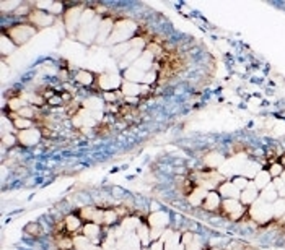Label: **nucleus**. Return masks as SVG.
Instances as JSON below:
<instances>
[{"label":"nucleus","instance_id":"nucleus-1","mask_svg":"<svg viewBox=\"0 0 285 250\" xmlns=\"http://www.w3.org/2000/svg\"><path fill=\"white\" fill-rule=\"evenodd\" d=\"M135 32H137V24H135L132 20H127V18L116 20L114 30L111 32V38H109L108 44L118 46V44L129 42L135 36Z\"/></svg>","mask_w":285,"mask_h":250},{"label":"nucleus","instance_id":"nucleus-2","mask_svg":"<svg viewBox=\"0 0 285 250\" xmlns=\"http://www.w3.org/2000/svg\"><path fill=\"white\" fill-rule=\"evenodd\" d=\"M248 216L251 221H254L259 226H267L269 222L274 221V212H272L270 203H265L264 200L257 198L252 205L248 208Z\"/></svg>","mask_w":285,"mask_h":250},{"label":"nucleus","instance_id":"nucleus-3","mask_svg":"<svg viewBox=\"0 0 285 250\" xmlns=\"http://www.w3.org/2000/svg\"><path fill=\"white\" fill-rule=\"evenodd\" d=\"M4 32L17 44V48H18V46H23L25 42H28L30 39L38 32V30L31 23L22 22V23H15V24L9 26V28H5Z\"/></svg>","mask_w":285,"mask_h":250},{"label":"nucleus","instance_id":"nucleus-4","mask_svg":"<svg viewBox=\"0 0 285 250\" xmlns=\"http://www.w3.org/2000/svg\"><path fill=\"white\" fill-rule=\"evenodd\" d=\"M218 214H222L223 218H226L228 221L238 222L248 214V208H246L238 198H225L222 202V208H220Z\"/></svg>","mask_w":285,"mask_h":250},{"label":"nucleus","instance_id":"nucleus-5","mask_svg":"<svg viewBox=\"0 0 285 250\" xmlns=\"http://www.w3.org/2000/svg\"><path fill=\"white\" fill-rule=\"evenodd\" d=\"M85 4H79V5H70L66 8V13L62 15V22H64V28L69 32H77L80 28V22H82V13L85 10Z\"/></svg>","mask_w":285,"mask_h":250},{"label":"nucleus","instance_id":"nucleus-6","mask_svg":"<svg viewBox=\"0 0 285 250\" xmlns=\"http://www.w3.org/2000/svg\"><path fill=\"white\" fill-rule=\"evenodd\" d=\"M122 83H124V78L119 72H105V74H100L96 76V86L101 93H105V91H119Z\"/></svg>","mask_w":285,"mask_h":250},{"label":"nucleus","instance_id":"nucleus-7","mask_svg":"<svg viewBox=\"0 0 285 250\" xmlns=\"http://www.w3.org/2000/svg\"><path fill=\"white\" fill-rule=\"evenodd\" d=\"M17 136H18V144H20V146H23V148L36 146V144H40L43 140V128L33 127L28 130L17 132Z\"/></svg>","mask_w":285,"mask_h":250},{"label":"nucleus","instance_id":"nucleus-8","mask_svg":"<svg viewBox=\"0 0 285 250\" xmlns=\"http://www.w3.org/2000/svg\"><path fill=\"white\" fill-rule=\"evenodd\" d=\"M27 22L31 23L35 26V28H49V26H53L54 22H56V16L51 15L49 12H44V10H40V8H33V12L30 13V16L27 18Z\"/></svg>","mask_w":285,"mask_h":250},{"label":"nucleus","instance_id":"nucleus-9","mask_svg":"<svg viewBox=\"0 0 285 250\" xmlns=\"http://www.w3.org/2000/svg\"><path fill=\"white\" fill-rule=\"evenodd\" d=\"M105 229L101 224H96V222H85L82 228V234L88 238L90 240L93 242L95 246H103V242H105Z\"/></svg>","mask_w":285,"mask_h":250},{"label":"nucleus","instance_id":"nucleus-10","mask_svg":"<svg viewBox=\"0 0 285 250\" xmlns=\"http://www.w3.org/2000/svg\"><path fill=\"white\" fill-rule=\"evenodd\" d=\"M171 221V216L168 212H163V210H158V212H150V214L147 216L145 222L150 229H168Z\"/></svg>","mask_w":285,"mask_h":250},{"label":"nucleus","instance_id":"nucleus-11","mask_svg":"<svg viewBox=\"0 0 285 250\" xmlns=\"http://www.w3.org/2000/svg\"><path fill=\"white\" fill-rule=\"evenodd\" d=\"M222 202H223V198H222V195L218 194V190H209L200 208L207 213H220Z\"/></svg>","mask_w":285,"mask_h":250},{"label":"nucleus","instance_id":"nucleus-12","mask_svg":"<svg viewBox=\"0 0 285 250\" xmlns=\"http://www.w3.org/2000/svg\"><path fill=\"white\" fill-rule=\"evenodd\" d=\"M114 23H116V18H111V16H105L101 20L100 28H98V36H96V44H108L109 38H111V32L114 30Z\"/></svg>","mask_w":285,"mask_h":250},{"label":"nucleus","instance_id":"nucleus-13","mask_svg":"<svg viewBox=\"0 0 285 250\" xmlns=\"http://www.w3.org/2000/svg\"><path fill=\"white\" fill-rule=\"evenodd\" d=\"M64 224H66V232L70 236H75V234H80L82 232V228H83V220L79 216V213H69L64 216Z\"/></svg>","mask_w":285,"mask_h":250},{"label":"nucleus","instance_id":"nucleus-14","mask_svg":"<svg viewBox=\"0 0 285 250\" xmlns=\"http://www.w3.org/2000/svg\"><path fill=\"white\" fill-rule=\"evenodd\" d=\"M204 166L207 169H220L223 168V164L226 162V158L223 153H220V151H209L205 156H204Z\"/></svg>","mask_w":285,"mask_h":250},{"label":"nucleus","instance_id":"nucleus-15","mask_svg":"<svg viewBox=\"0 0 285 250\" xmlns=\"http://www.w3.org/2000/svg\"><path fill=\"white\" fill-rule=\"evenodd\" d=\"M82 108L90 110V112H103L106 108V102L103 101V98L100 94H90L83 100Z\"/></svg>","mask_w":285,"mask_h":250},{"label":"nucleus","instance_id":"nucleus-16","mask_svg":"<svg viewBox=\"0 0 285 250\" xmlns=\"http://www.w3.org/2000/svg\"><path fill=\"white\" fill-rule=\"evenodd\" d=\"M74 80H75L77 84H79V86L90 88V86H93V84H96V75L93 74V72H90V70L80 68V70L75 72Z\"/></svg>","mask_w":285,"mask_h":250},{"label":"nucleus","instance_id":"nucleus-17","mask_svg":"<svg viewBox=\"0 0 285 250\" xmlns=\"http://www.w3.org/2000/svg\"><path fill=\"white\" fill-rule=\"evenodd\" d=\"M145 74H147V72L140 70L137 67H134V65H131V67H127L126 70L121 72V75H122V78H124V82H131V83H137V84L144 83Z\"/></svg>","mask_w":285,"mask_h":250},{"label":"nucleus","instance_id":"nucleus-18","mask_svg":"<svg viewBox=\"0 0 285 250\" xmlns=\"http://www.w3.org/2000/svg\"><path fill=\"white\" fill-rule=\"evenodd\" d=\"M257 198H259V190L254 187V184H252V180H251L249 187H248V188H244L243 192L239 194V202H241L246 208H249Z\"/></svg>","mask_w":285,"mask_h":250},{"label":"nucleus","instance_id":"nucleus-19","mask_svg":"<svg viewBox=\"0 0 285 250\" xmlns=\"http://www.w3.org/2000/svg\"><path fill=\"white\" fill-rule=\"evenodd\" d=\"M207 192H209V190H205L204 187L196 186V187H194L192 192L186 196V198H187V202H189V205H191V206H194V208H200V206H202V203H204V198L207 196Z\"/></svg>","mask_w":285,"mask_h":250},{"label":"nucleus","instance_id":"nucleus-20","mask_svg":"<svg viewBox=\"0 0 285 250\" xmlns=\"http://www.w3.org/2000/svg\"><path fill=\"white\" fill-rule=\"evenodd\" d=\"M218 194L222 195V198L225 200V198H238L239 200V190L235 187V184H233L231 180H225V182H222L218 186Z\"/></svg>","mask_w":285,"mask_h":250},{"label":"nucleus","instance_id":"nucleus-21","mask_svg":"<svg viewBox=\"0 0 285 250\" xmlns=\"http://www.w3.org/2000/svg\"><path fill=\"white\" fill-rule=\"evenodd\" d=\"M252 184H254V187L261 192L262 188H265L267 186H270L272 184V177L269 174V170L267 169H261L259 172L254 176V179H252Z\"/></svg>","mask_w":285,"mask_h":250},{"label":"nucleus","instance_id":"nucleus-22","mask_svg":"<svg viewBox=\"0 0 285 250\" xmlns=\"http://www.w3.org/2000/svg\"><path fill=\"white\" fill-rule=\"evenodd\" d=\"M15 49H17V44L2 31V34H0V54H2V57L14 54Z\"/></svg>","mask_w":285,"mask_h":250},{"label":"nucleus","instance_id":"nucleus-23","mask_svg":"<svg viewBox=\"0 0 285 250\" xmlns=\"http://www.w3.org/2000/svg\"><path fill=\"white\" fill-rule=\"evenodd\" d=\"M137 239L140 242L142 247H148L152 244V239H150V226L147 224L145 221H142V224L137 228Z\"/></svg>","mask_w":285,"mask_h":250},{"label":"nucleus","instance_id":"nucleus-24","mask_svg":"<svg viewBox=\"0 0 285 250\" xmlns=\"http://www.w3.org/2000/svg\"><path fill=\"white\" fill-rule=\"evenodd\" d=\"M140 88H142V84L124 82L121 86V93L124 96V100L126 98H140Z\"/></svg>","mask_w":285,"mask_h":250},{"label":"nucleus","instance_id":"nucleus-25","mask_svg":"<svg viewBox=\"0 0 285 250\" xmlns=\"http://www.w3.org/2000/svg\"><path fill=\"white\" fill-rule=\"evenodd\" d=\"M10 119L14 120V125H15V130L17 132H22V130H28V128L36 127L35 120L25 119V117H20L18 114H10Z\"/></svg>","mask_w":285,"mask_h":250},{"label":"nucleus","instance_id":"nucleus-26","mask_svg":"<svg viewBox=\"0 0 285 250\" xmlns=\"http://www.w3.org/2000/svg\"><path fill=\"white\" fill-rule=\"evenodd\" d=\"M259 198L264 200L265 203H270V205H272V203H274L278 198V192L275 190V187L270 184V186H267L265 188H262L261 192H259Z\"/></svg>","mask_w":285,"mask_h":250},{"label":"nucleus","instance_id":"nucleus-27","mask_svg":"<svg viewBox=\"0 0 285 250\" xmlns=\"http://www.w3.org/2000/svg\"><path fill=\"white\" fill-rule=\"evenodd\" d=\"M23 2H18V0H2L0 2V12H2V15H14V13L18 10V6H20Z\"/></svg>","mask_w":285,"mask_h":250},{"label":"nucleus","instance_id":"nucleus-28","mask_svg":"<svg viewBox=\"0 0 285 250\" xmlns=\"http://www.w3.org/2000/svg\"><path fill=\"white\" fill-rule=\"evenodd\" d=\"M96 212H98V208H96V206L87 205V206H82L77 213H79V216L83 220V222H92L95 220V216H96Z\"/></svg>","mask_w":285,"mask_h":250},{"label":"nucleus","instance_id":"nucleus-29","mask_svg":"<svg viewBox=\"0 0 285 250\" xmlns=\"http://www.w3.org/2000/svg\"><path fill=\"white\" fill-rule=\"evenodd\" d=\"M101 98L106 104H113V102H118V100H124L121 90L119 91H105V93H101Z\"/></svg>","mask_w":285,"mask_h":250},{"label":"nucleus","instance_id":"nucleus-30","mask_svg":"<svg viewBox=\"0 0 285 250\" xmlns=\"http://www.w3.org/2000/svg\"><path fill=\"white\" fill-rule=\"evenodd\" d=\"M272 212H274V220H280L285 214V198H277L272 203Z\"/></svg>","mask_w":285,"mask_h":250},{"label":"nucleus","instance_id":"nucleus-31","mask_svg":"<svg viewBox=\"0 0 285 250\" xmlns=\"http://www.w3.org/2000/svg\"><path fill=\"white\" fill-rule=\"evenodd\" d=\"M17 144H18V136H17V134H5V135H2V146H4V148L14 150Z\"/></svg>","mask_w":285,"mask_h":250},{"label":"nucleus","instance_id":"nucleus-32","mask_svg":"<svg viewBox=\"0 0 285 250\" xmlns=\"http://www.w3.org/2000/svg\"><path fill=\"white\" fill-rule=\"evenodd\" d=\"M230 180L235 184V187L239 190V192H243L244 188H248L249 184H251V180L248 179V177H244V176H233Z\"/></svg>","mask_w":285,"mask_h":250},{"label":"nucleus","instance_id":"nucleus-33","mask_svg":"<svg viewBox=\"0 0 285 250\" xmlns=\"http://www.w3.org/2000/svg\"><path fill=\"white\" fill-rule=\"evenodd\" d=\"M111 50H113V56H114V57H118L119 60H121V58L124 57L129 50H131V44H129V42H124V44L113 46V49H111Z\"/></svg>","mask_w":285,"mask_h":250},{"label":"nucleus","instance_id":"nucleus-34","mask_svg":"<svg viewBox=\"0 0 285 250\" xmlns=\"http://www.w3.org/2000/svg\"><path fill=\"white\" fill-rule=\"evenodd\" d=\"M267 170H269V174H270V177L272 179H277V177H280L282 176V172H283V166L278 161H275V162H272V164H269V168H267Z\"/></svg>","mask_w":285,"mask_h":250},{"label":"nucleus","instance_id":"nucleus-35","mask_svg":"<svg viewBox=\"0 0 285 250\" xmlns=\"http://www.w3.org/2000/svg\"><path fill=\"white\" fill-rule=\"evenodd\" d=\"M25 232L30 234L31 238H40V234H41V224H38V222H30V224L25 228Z\"/></svg>","mask_w":285,"mask_h":250},{"label":"nucleus","instance_id":"nucleus-36","mask_svg":"<svg viewBox=\"0 0 285 250\" xmlns=\"http://www.w3.org/2000/svg\"><path fill=\"white\" fill-rule=\"evenodd\" d=\"M194 239H196V234H194L192 231H184L183 234H181V244H183L184 247L192 244Z\"/></svg>","mask_w":285,"mask_h":250},{"label":"nucleus","instance_id":"nucleus-37","mask_svg":"<svg viewBox=\"0 0 285 250\" xmlns=\"http://www.w3.org/2000/svg\"><path fill=\"white\" fill-rule=\"evenodd\" d=\"M157 78H158V72H155V70L147 72L145 78H144V83H142V84H148V86H152V84L157 82Z\"/></svg>","mask_w":285,"mask_h":250},{"label":"nucleus","instance_id":"nucleus-38","mask_svg":"<svg viewBox=\"0 0 285 250\" xmlns=\"http://www.w3.org/2000/svg\"><path fill=\"white\" fill-rule=\"evenodd\" d=\"M48 104H49V106H61V104H64L62 94L61 96L59 94H54L53 98H51V100H48Z\"/></svg>","mask_w":285,"mask_h":250},{"label":"nucleus","instance_id":"nucleus-39","mask_svg":"<svg viewBox=\"0 0 285 250\" xmlns=\"http://www.w3.org/2000/svg\"><path fill=\"white\" fill-rule=\"evenodd\" d=\"M148 248L150 250H165V242L158 239V240H153L150 246H148Z\"/></svg>","mask_w":285,"mask_h":250},{"label":"nucleus","instance_id":"nucleus-40","mask_svg":"<svg viewBox=\"0 0 285 250\" xmlns=\"http://www.w3.org/2000/svg\"><path fill=\"white\" fill-rule=\"evenodd\" d=\"M278 162H280L282 164V166H283V169H285V153L280 156V158H278Z\"/></svg>","mask_w":285,"mask_h":250},{"label":"nucleus","instance_id":"nucleus-41","mask_svg":"<svg viewBox=\"0 0 285 250\" xmlns=\"http://www.w3.org/2000/svg\"><path fill=\"white\" fill-rule=\"evenodd\" d=\"M204 250H223V248H220V247H210V248H204Z\"/></svg>","mask_w":285,"mask_h":250}]
</instances>
